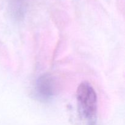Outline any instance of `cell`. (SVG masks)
<instances>
[{"label": "cell", "instance_id": "1", "mask_svg": "<svg viewBox=\"0 0 125 125\" xmlns=\"http://www.w3.org/2000/svg\"><path fill=\"white\" fill-rule=\"evenodd\" d=\"M77 101L82 116L91 119L97 111V95L94 87L88 82H83L77 89Z\"/></svg>", "mask_w": 125, "mask_h": 125}, {"label": "cell", "instance_id": "2", "mask_svg": "<svg viewBox=\"0 0 125 125\" xmlns=\"http://www.w3.org/2000/svg\"><path fill=\"white\" fill-rule=\"evenodd\" d=\"M35 93L43 100H48L54 96L57 90V84L54 78L49 74L41 75L35 83Z\"/></svg>", "mask_w": 125, "mask_h": 125}]
</instances>
